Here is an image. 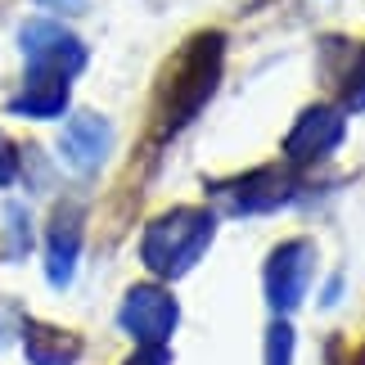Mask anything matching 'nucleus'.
I'll use <instances>...</instances> for the list:
<instances>
[{
	"label": "nucleus",
	"mask_w": 365,
	"mask_h": 365,
	"mask_svg": "<svg viewBox=\"0 0 365 365\" xmlns=\"http://www.w3.org/2000/svg\"><path fill=\"white\" fill-rule=\"evenodd\" d=\"M226 68V36L199 32L176 50V59L163 68L158 91H153V140L176 135L180 126L199 118V108L212 100Z\"/></svg>",
	"instance_id": "f257e3e1"
},
{
	"label": "nucleus",
	"mask_w": 365,
	"mask_h": 365,
	"mask_svg": "<svg viewBox=\"0 0 365 365\" xmlns=\"http://www.w3.org/2000/svg\"><path fill=\"white\" fill-rule=\"evenodd\" d=\"M212 230H217V217L207 212V207H172L167 217H158L145 230L140 257H145V266L153 275L176 279V275H185L190 266L207 252Z\"/></svg>",
	"instance_id": "f03ea898"
},
{
	"label": "nucleus",
	"mask_w": 365,
	"mask_h": 365,
	"mask_svg": "<svg viewBox=\"0 0 365 365\" xmlns=\"http://www.w3.org/2000/svg\"><path fill=\"white\" fill-rule=\"evenodd\" d=\"M23 59H27V77H46V81H73L86 68V46L59 27L54 19H36L23 27L19 36Z\"/></svg>",
	"instance_id": "7ed1b4c3"
},
{
	"label": "nucleus",
	"mask_w": 365,
	"mask_h": 365,
	"mask_svg": "<svg viewBox=\"0 0 365 365\" xmlns=\"http://www.w3.org/2000/svg\"><path fill=\"white\" fill-rule=\"evenodd\" d=\"M118 325L131 339H140V347H163L176 329V298L163 284H135L122 298Z\"/></svg>",
	"instance_id": "20e7f679"
},
{
	"label": "nucleus",
	"mask_w": 365,
	"mask_h": 365,
	"mask_svg": "<svg viewBox=\"0 0 365 365\" xmlns=\"http://www.w3.org/2000/svg\"><path fill=\"white\" fill-rule=\"evenodd\" d=\"M312 271H316V248L307 240H289L279 244L271 257H266V302L271 312H293L302 302L307 284H312Z\"/></svg>",
	"instance_id": "39448f33"
},
{
	"label": "nucleus",
	"mask_w": 365,
	"mask_h": 365,
	"mask_svg": "<svg viewBox=\"0 0 365 365\" xmlns=\"http://www.w3.org/2000/svg\"><path fill=\"white\" fill-rule=\"evenodd\" d=\"M298 176L289 167H257L248 176H235L226 185H217V199L230 207V212H271V207H284L293 194H298Z\"/></svg>",
	"instance_id": "423d86ee"
},
{
	"label": "nucleus",
	"mask_w": 365,
	"mask_h": 365,
	"mask_svg": "<svg viewBox=\"0 0 365 365\" xmlns=\"http://www.w3.org/2000/svg\"><path fill=\"white\" fill-rule=\"evenodd\" d=\"M343 131H347V118H343V108H329V104H316V108H307V113L293 122V131L284 140V153H289V163H320L325 153H334L343 145Z\"/></svg>",
	"instance_id": "0eeeda50"
},
{
	"label": "nucleus",
	"mask_w": 365,
	"mask_h": 365,
	"mask_svg": "<svg viewBox=\"0 0 365 365\" xmlns=\"http://www.w3.org/2000/svg\"><path fill=\"white\" fill-rule=\"evenodd\" d=\"M108 149H113V126H108L100 113H77L73 122L63 126V140H59V153L73 172H95Z\"/></svg>",
	"instance_id": "6e6552de"
},
{
	"label": "nucleus",
	"mask_w": 365,
	"mask_h": 365,
	"mask_svg": "<svg viewBox=\"0 0 365 365\" xmlns=\"http://www.w3.org/2000/svg\"><path fill=\"white\" fill-rule=\"evenodd\" d=\"M77 252H81V207L59 203L54 217H50V230H46V266H50L54 284H68V279H73Z\"/></svg>",
	"instance_id": "1a4fd4ad"
},
{
	"label": "nucleus",
	"mask_w": 365,
	"mask_h": 365,
	"mask_svg": "<svg viewBox=\"0 0 365 365\" xmlns=\"http://www.w3.org/2000/svg\"><path fill=\"white\" fill-rule=\"evenodd\" d=\"M23 352L32 365H73L81 356V339L68 329L41 325V320H27L23 325Z\"/></svg>",
	"instance_id": "9d476101"
},
{
	"label": "nucleus",
	"mask_w": 365,
	"mask_h": 365,
	"mask_svg": "<svg viewBox=\"0 0 365 365\" xmlns=\"http://www.w3.org/2000/svg\"><path fill=\"white\" fill-rule=\"evenodd\" d=\"M14 113L23 118H59L68 108V81H46V77H23V91L9 100Z\"/></svg>",
	"instance_id": "9b49d317"
},
{
	"label": "nucleus",
	"mask_w": 365,
	"mask_h": 365,
	"mask_svg": "<svg viewBox=\"0 0 365 365\" xmlns=\"http://www.w3.org/2000/svg\"><path fill=\"white\" fill-rule=\"evenodd\" d=\"M27 248H32L27 212H23V207H9V212H5V252H9V257H23Z\"/></svg>",
	"instance_id": "f8f14e48"
},
{
	"label": "nucleus",
	"mask_w": 365,
	"mask_h": 365,
	"mask_svg": "<svg viewBox=\"0 0 365 365\" xmlns=\"http://www.w3.org/2000/svg\"><path fill=\"white\" fill-rule=\"evenodd\" d=\"M266 365H293V329L284 320H275L266 334Z\"/></svg>",
	"instance_id": "ddd939ff"
},
{
	"label": "nucleus",
	"mask_w": 365,
	"mask_h": 365,
	"mask_svg": "<svg viewBox=\"0 0 365 365\" xmlns=\"http://www.w3.org/2000/svg\"><path fill=\"white\" fill-rule=\"evenodd\" d=\"M343 104L352 108V113H356V108H365V50L356 54V63L343 73Z\"/></svg>",
	"instance_id": "4468645a"
},
{
	"label": "nucleus",
	"mask_w": 365,
	"mask_h": 365,
	"mask_svg": "<svg viewBox=\"0 0 365 365\" xmlns=\"http://www.w3.org/2000/svg\"><path fill=\"white\" fill-rule=\"evenodd\" d=\"M14 172H19V149L9 145V135L0 131V185H9Z\"/></svg>",
	"instance_id": "2eb2a0df"
},
{
	"label": "nucleus",
	"mask_w": 365,
	"mask_h": 365,
	"mask_svg": "<svg viewBox=\"0 0 365 365\" xmlns=\"http://www.w3.org/2000/svg\"><path fill=\"white\" fill-rule=\"evenodd\" d=\"M329 365H365V347H347L343 352V339L329 343Z\"/></svg>",
	"instance_id": "dca6fc26"
},
{
	"label": "nucleus",
	"mask_w": 365,
	"mask_h": 365,
	"mask_svg": "<svg viewBox=\"0 0 365 365\" xmlns=\"http://www.w3.org/2000/svg\"><path fill=\"white\" fill-rule=\"evenodd\" d=\"M122 365H172V356H167V347H140V352H131V361Z\"/></svg>",
	"instance_id": "f3484780"
},
{
	"label": "nucleus",
	"mask_w": 365,
	"mask_h": 365,
	"mask_svg": "<svg viewBox=\"0 0 365 365\" xmlns=\"http://www.w3.org/2000/svg\"><path fill=\"white\" fill-rule=\"evenodd\" d=\"M36 5H46L50 14H81L86 0H36Z\"/></svg>",
	"instance_id": "a211bd4d"
}]
</instances>
